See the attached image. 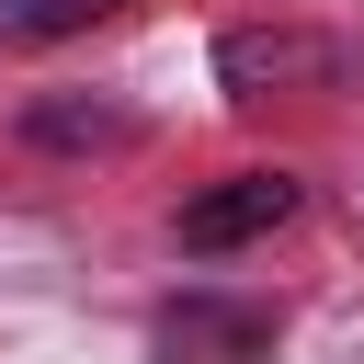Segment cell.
I'll return each mask as SVG.
<instances>
[{
    "mask_svg": "<svg viewBox=\"0 0 364 364\" xmlns=\"http://www.w3.org/2000/svg\"><path fill=\"white\" fill-rule=\"evenodd\" d=\"M216 80H228V102H273V91L341 80V46L296 34V23H239V34H216Z\"/></svg>",
    "mask_w": 364,
    "mask_h": 364,
    "instance_id": "obj_1",
    "label": "cell"
},
{
    "mask_svg": "<svg viewBox=\"0 0 364 364\" xmlns=\"http://www.w3.org/2000/svg\"><path fill=\"white\" fill-rule=\"evenodd\" d=\"M296 205H307V182H296V171H228V182H205V193L182 205V250H239V239H273Z\"/></svg>",
    "mask_w": 364,
    "mask_h": 364,
    "instance_id": "obj_2",
    "label": "cell"
},
{
    "mask_svg": "<svg viewBox=\"0 0 364 364\" xmlns=\"http://www.w3.org/2000/svg\"><path fill=\"white\" fill-rule=\"evenodd\" d=\"M148 353L159 364H262L273 353V318L262 307H171Z\"/></svg>",
    "mask_w": 364,
    "mask_h": 364,
    "instance_id": "obj_3",
    "label": "cell"
},
{
    "mask_svg": "<svg viewBox=\"0 0 364 364\" xmlns=\"http://www.w3.org/2000/svg\"><path fill=\"white\" fill-rule=\"evenodd\" d=\"M125 0H0V34L11 46H57V34H91V23H114Z\"/></svg>",
    "mask_w": 364,
    "mask_h": 364,
    "instance_id": "obj_4",
    "label": "cell"
}]
</instances>
